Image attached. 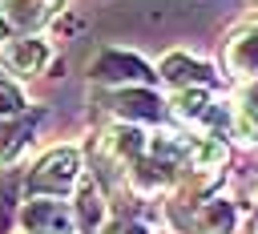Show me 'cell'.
<instances>
[{
    "label": "cell",
    "instance_id": "3957f363",
    "mask_svg": "<svg viewBox=\"0 0 258 234\" xmlns=\"http://www.w3.org/2000/svg\"><path fill=\"white\" fill-rule=\"evenodd\" d=\"M101 105L125 121V125H149V121H161L165 117V101L149 89V85H125V89H105L101 93Z\"/></svg>",
    "mask_w": 258,
    "mask_h": 234
},
{
    "label": "cell",
    "instance_id": "ba28073f",
    "mask_svg": "<svg viewBox=\"0 0 258 234\" xmlns=\"http://www.w3.org/2000/svg\"><path fill=\"white\" fill-rule=\"evenodd\" d=\"M48 0H0V20L16 36H36V28L48 20Z\"/></svg>",
    "mask_w": 258,
    "mask_h": 234
},
{
    "label": "cell",
    "instance_id": "2e32d148",
    "mask_svg": "<svg viewBox=\"0 0 258 234\" xmlns=\"http://www.w3.org/2000/svg\"><path fill=\"white\" fill-rule=\"evenodd\" d=\"M105 234H145V226H141V222H129V218H121V222H113Z\"/></svg>",
    "mask_w": 258,
    "mask_h": 234
},
{
    "label": "cell",
    "instance_id": "7a4b0ae2",
    "mask_svg": "<svg viewBox=\"0 0 258 234\" xmlns=\"http://www.w3.org/2000/svg\"><path fill=\"white\" fill-rule=\"evenodd\" d=\"M89 77L101 81L105 89H125V85H153V69L137 56V52H125V48H101L93 61H89Z\"/></svg>",
    "mask_w": 258,
    "mask_h": 234
},
{
    "label": "cell",
    "instance_id": "5bb4252c",
    "mask_svg": "<svg viewBox=\"0 0 258 234\" xmlns=\"http://www.w3.org/2000/svg\"><path fill=\"white\" fill-rule=\"evenodd\" d=\"M8 117H24V93L12 77L0 73V121H8Z\"/></svg>",
    "mask_w": 258,
    "mask_h": 234
},
{
    "label": "cell",
    "instance_id": "52a82bcc",
    "mask_svg": "<svg viewBox=\"0 0 258 234\" xmlns=\"http://www.w3.org/2000/svg\"><path fill=\"white\" fill-rule=\"evenodd\" d=\"M214 69L206 65V61H198V56H189V52H165L161 61H157V77L165 81V85H173L177 93L181 89H210V77Z\"/></svg>",
    "mask_w": 258,
    "mask_h": 234
},
{
    "label": "cell",
    "instance_id": "30bf717a",
    "mask_svg": "<svg viewBox=\"0 0 258 234\" xmlns=\"http://www.w3.org/2000/svg\"><path fill=\"white\" fill-rule=\"evenodd\" d=\"M169 113H173L177 121L206 125V121L218 113V101L210 97V89H181V93H173V101H169Z\"/></svg>",
    "mask_w": 258,
    "mask_h": 234
},
{
    "label": "cell",
    "instance_id": "6da1fadb",
    "mask_svg": "<svg viewBox=\"0 0 258 234\" xmlns=\"http://www.w3.org/2000/svg\"><path fill=\"white\" fill-rule=\"evenodd\" d=\"M81 182H85V161H81V149H73V145L48 149L28 173L32 198H69Z\"/></svg>",
    "mask_w": 258,
    "mask_h": 234
},
{
    "label": "cell",
    "instance_id": "8fae6325",
    "mask_svg": "<svg viewBox=\"0 0 258 234\" xmlns=\"http://www.w3.org/2000/svg\"><path fill=\"white\" fill-rule=\"evenodd\" d=\"M189 230H194V234H230V230H234V210H230V202H222V198L202 202V206L189 214Z\"/></svg>",
    "mask_w": 258,
    "mask_h": 234
},
{
    "label": "cell",
    "instance_id": "5b68a950",
    "mask_svg": "<svg viewBox=\"0 0 258 234\" xmlns=\"http://www.w3.org/2000/svg\"><path fill=\"white\" fill-rule=\"evenodd\" d=\"M226 73L238 81H258V24H242L222 44Z\"/></svg>",
    "mask_w": 258,
    "mask_h": 234
},
{
    "label": "cell",
    "instance_id": "ac0fdd59",
    "mask_svg": "<svg viewBox=\"0 0 258 234\" xmlns=\"http://www.w3.org/2000/svg\"><path fill=\"white\" fill-rule=\"evenodd\" d=\"M48 4H56V0H48Z\"/></svg>",
    "mask_w": 258,
    "mask_h": 234
},
{
    "label": "cell",
    "instance_id": "8992f818",
    "mask_svg": "<svg viewBox=\"0 0 258 234\" xmlns=\"http://www.w3.org/2000/svg\"><path fill=\"white\" fill-rule=\"evenodd\" d=\"M28 234H77L73 222V206H64L60 198H32L20 214Z\"/></svg>",
    "mask_w": 258,
    "mask_h": 234
},
{
    "label": "cell",
    "instance_id": "7c38bea8",
    "mask_svg": "<svg viewBox=\"0 0 258 234\" xmlns=\"http://www.w3.org/2000/svg\"><path fill=\"white\" fill-rule=\"evenodd\" d=\"M226 161V145L218 137H198L189 145V169H218Z\"/></svg>",
    "mask_w": 258,
    "mask_h": 234
},
{
    "label": "cell",
    "instance_id": "4fadbf2b",
    "mask_svg": "<svg viewBox=\"0 0 258 234\" xmlns=\"http://www.w3.org/2000/svg\"><path fill=\"white\" fill-rule=\"evenodd\" d=\"M28 133H32V121H28V117H8V121H0V161H8V157L24 145Z\"/></svg>",
    "mask_w": 258,
    "mask_h": 234
},
{
    "label": "cell",
    "instance_id": "9c48e42d",
    "mask_svg": "<svg viewBox=\"0 0 258 234\" xmlns=\"http://www.w3.org/2000/svg\"><path fill=\"white\" fill-rule=\"evenodd\" d=\"M73 222H77V234H101V226H105V194H101L97 182H81L77 186Z\"/></svg>",
    "mask_w": 258,
    "mask_h": 234
},
{
    "label": "cell",
    "instance_id": "9a60e30c",
    "mask_svg": "<svg viewBox=\"0 0 258 234\" xmlns=\"http://www.w3.org/2000/svg\"><path fill=\"white\" fill-rule=\"evenodd\" d=\"M12 190H16V178L12 173H4L0 178V234H8V226H12Z\"/></svg>",
    "mask_w": 258,
    "mask_h": 234
},
{
    "label": "cell",
    "instance_id": "277c9868",
    "mask_svg": "<svg viewBox=\"0 0 258 234\" xmlns=\"http://www.w3.org/2000/svg\"><path fill=\"white\" fill-rule=\"evenodd\" d=\"M48 61H52V48L40 36H8L0 44V73L8 77H36L44 73Z\"/></svg>",
    "mask_w": 258,
    "mask_h": 234
},
{
    "label": "cell",
    "instance_id": "e0dca14e",
    "mask_svg": "<svg viewBox=\"0 0 258 234\" xmlns=\"http://www.w3.org/2000/svg\"><path fill=\"white\" fill-rule=\"evenodd\" d=\"M4 40H8V24L0 20V44H4Z\"/></svg>",
    "mask_w": 258,
    "mask_h": 234
}]
</instances>
